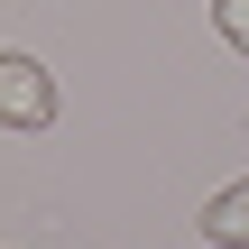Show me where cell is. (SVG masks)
I'll list each match as a JSON object with an SVG mask.
<instances>
[{"label": "cell", "mask_w": 249, "mask_h": 249, "mask_svg": "<svg viewBox=\"0 0 249 249\" xmlns=\"http://www.w3.org/2000/svg\"><path fill=\"white\" fill-rule=\"evenodd\" d=\"M55 120V74L18 46H0V129H46Z\"/></svg>", "instance_id": "1"}, {"label": "cell", "mask_w": 249, "mask_h": 249, "mask_svg": "<svg viewBox=\"0 0 249 249\" xmlns=\"http://www.w3.org/2000/svg\"><path fill=\"white\" fill-rule=\"evenodd\" d=\"M203 240L213 249H249V185H222L203 203Z\"/></svg>", "instance_id": "2"}, {"label": "cell", "mask_w": 249, "mask_h": 249, "mask_svg": "<svg viewBox=\"0 0 249 249\" xmlns=\"http://www.w3.org/2000/svg\"><path fill=\"white\" fill-rule=\"evenodd\" d=\"M213 28H222V46L249 55V0H213Z\"/></svg>", "instance_id": "3"}]
</instances>
